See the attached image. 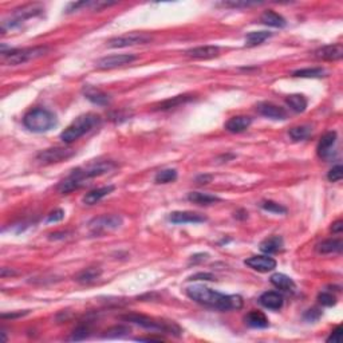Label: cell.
I'll return each mask as SVG.
<instances>
[{"instance_id": "23", "label": "cell", "mask_w": 343, "mask_h": 343, "mask_svg": "<svg viewBox=\"0 0 343 343\" xmlns=\"http://www.w3.org/2000/svg\"><path fill=\"white\" fill-rule=\"evenodd\" d=\"M245 323H247L249 327H254V329H265V327H268L269 324L268 318H267L262 311H251V313L247 314V316H245Z\"/></svg>"}, {"instance_id": "1", "label": "cell", "mask_w": 343, "mask_h": 343, "mask_svg": "<svg viewBox=\"0 0 343 343\" xmlns=\"http://www.w3.org/2000/svg\"><path fill=\"white\" fill-rule=\"evenodd\" d=\"M187 295L198 304L219 311L240 310L243 307V299L239 295H225L204 285H192L187 288Z\"/></svg>"}, {"instance_id": "48", "label": "cell", "mask_w": 343, "mask_h": 343, "mask_svg": "<svg viewBox=\"0 0 343 343\" xmlns=\"http://www.w3.org/2000/svg\"><path fill=\"white\" fill-rule=\"evenodd\" d=\"M211 180H212V176H209V174H204V176H198L197 178H196V183L208 184V183H211Z\"/></svg>"}, {"instance_id": "8", "label": "cell", "mask_w": 343, "mask_h": 343, "mask_svg": "<svg viewBox=\"0 0 343 343\" xmlns=\"http://www.w3.org/2000/svg\"><path fill=\"white\" fill-rule=\"evenodd\" d=\"M75 154L74 149H70V148H51V149H46L42 150L41 153L37 156V160L41 164H57L62 163V161H66L68 158H71Z\"/></svg>"}, {"instance_id": "9", "label": "cell", "mask_w": 343, "mask_h": 343, "mask_svg": "<svg viewBox=\"0 0 343 343\" xmlns=\"http://www.w3.org/2000/svg\"><path fill=\"white\" fill-rule=\"evenodd\" d=\"M44 7L42 4H27V6H23V7L17 8V10L14 11V14H12V19H11L10 24H2V30L4 28H14L15 26H19L23 21L26 19H30V17L38 16V15H41L43 12Z\"/></svg>"}, {"instance_id": "4", "label": "cell", "mask_w": 343, "mask_h": 343, "mask_svg": "<svg viewBox=\"0 0 343 343\" xmlns=\"http://www.w3.org/2000/svg\"><path fill=\"white\" fill-rule=\"evenodd\" d=\"M58 119L52 112L47 109H32L24 116L23 125L32 133H46L54 129Z\"/></svg>"}, {"instance_id": "14", "label": "cell", "mask_w": 343, "mask_h": 343, "mask_svg": "<svg viewBox=\"0 0 343 343\" xmlns=\"http://www.w3.org/2000/svg\"><path fill=\"white\" fill-rule=\"evenodd\" d=\"M244 263L258 272H269L276 268V262L269 256H252Z\"/></svg>"}, {"instance_id": "47", "label": "cell", "mask_w": 343, "mask_h": 343, "mask_svg": "<svg viewBox=\"0 0 343 343\" xmlns=\"http://www.w3.org/2000/svg\"><path fill=\"white\" fill-rule=\"evenodd\" d=\"M207 259H208L207 254H197V255L192 256V259H190V263H193V264H196V263L204 262V260H207Z\"/></svg>"}, {"instance_id": "24", "label": "cell", "mask_w": 343, "mask_h": 343, "mask_svg": "<svg viewBox=\"0 0 343 343\" xmlns=\"http://www.w3.org/2000/svg\"><path fill=\"white\" fill-rule=\"evenodd\" d=\"M260 21L264 24H267V26H269V27L275 28H283L285 27V24H287V22H285V19L282 15H279L278 12L271 10L263 12V15L260 16Z\"/></svg>"}, {"instance_id": "18", "label": "cell", "mask_w": 343, "mask_h": 343, "mask_svg": "<svg viewBox=\"0 0 343 343\" xmlns=\"http://www.w3.org/2000/svg\"><path fill=\"white\" fill-rule=\"evenodd\" d=\"M252 123V118L251 117L247 116H238V117H232L227 121L225 123V130L229 133H243L245 130L248 129L249 126Z\"/></svg>"}, {"instance_id": "38", "label": "cell", "mask_w": 343, "mask_h": 343, "mask_svg": "<svg viewBox=\"0 0 343 343\" xmlns=\"http://www.w3.org/2000/svg\"><path fill=\"white\" fill-rule=\"evenodd\" d=\"M129 333V329L125 326H114L112 329H109L106 331L105 336L106 338H116V336H121L123 334Z\"/></svg>"}, {"instance_id": "11", "label": "cell", "mask_w": 343, "mask_h": 343, "mask_svg": "<svg viewBox=\"0 0 343 343\" xmlns=\"http://www.w3.org/2000/svg\"><path fill=\"white\" fill-rule=\"evenodd\" d=\"M137 59L136 55L133 54H118V55H110V57H105L101 58L95 66L99 70H112V68L122 67L125 65H130L132 62Z\"/></svg>"}, {"instance_id": "15", "label": "cell", "mask_w": 343, "mask_h": 343, "mask_svg": "<svg viewBox=\"0 0 343 343\" xmlns=\"http://www.w3.org/2000/svg\"><path fill=\"white\" fill-rule=\"evenodd\" d=\"M315 57L322 61H339L343 57L342 44H329L318 48L315 51Z\"/></svg>"}, {"instance_id": "20", "label": "cell", "mask_w": 343, "mask_h": 343, "mask_svg": "<svg viewBox=\"0 0 343 343\" xmlns=\"http://www.w3.org/2000/svg\"><path fill=\"white\" fill-rule=\"evenodd\" d=\"M85 97L90 102L98 106L109 105L110 101H112V98H110L106 93H103L102 90H99V88L92 87V86H87V87L85 88Z\"/></svg>"}, {"instance_id": "27", "label": "cell", "mask_w": 343, "mask_h": 343, "mask_svg": "<svg viewBox=\"0 0 343 343\" xmlns=\"http://www.w3.org/2000/svg\"><path fill=\"white\" fill-rule=\"evenodd\" d=\"M271 283L275 285L276 288L283 290V291H294L295 290V283L290 276L284 275V274H274L269 278Z\"/></svg>"}, {"instance_id": "19", "label": "cell", "mask_w": 343, "mask_h": 343, "mask_svg": "<svg viewBox=\"0 0 343 343\" xmlns=\"http://www.w3.org/2000/svg\"><path fill=\"white\" fill-rule=\"evenodd\" d=\"M259 302L263 307L268 310H280L283 307V296L275 291H268L262 294Z\"/></svg>"}, {"instance_id": "45", "label": "cell", "mask_w": 343, "mask_h": 343, "mask_svg": "<svg viewBox=\"0 0 343 343\" xmlns=\"http://www.w3.org/2000/svg\"><path fill=\"white\" fill-rule=\"evenodd\" d=\"M28 313H30V311L26 310V311H19V313H15V314H2V318H3V319H14V318H19V316L27 315Z\"/></svg>"}, {"instance_id": "49", "label": "cell", "mask_w": 343, "mask_h": 343, "mask_svg": "<svg viewBox=\"0 0 343 343\" xmlns=\"http://www.w3.org/2000/svg\"><path fill=\"white\" fill-rule=\"evenodd\" d=\"M137 340H148V342H152V340H156V342H163V338H156V336H145V338H137Z\"/></svg>"}, {"instance_id": "12", "label": "cell", "mask_w": 343, "mask_h": 343, "mask_svg": "<svg viewBox=\"0 0 343 343\" xmlns=\"http://www.w3.org/2000/svg\"><path fill=\"white\" fill-rule=\"evenodd\" d=\"M169 220L173 224H198V223L207 221V218L200 213H194V212L177 211L170 213Z\"/></svg>"}, {"instance_id": "22", "label": "cell", "mask_w": 343, "mask_h": 343, "mask_svg": "<svg viewBox=\"0 0 343 343\" xmlns=\"http://www.w3.org/2000/svg\"><path fill=\"white\" fill-rule=\"evenodd\" d=\"M101 274H102V269L98 267H88L79 272L78 275L75 276V280L81 284H92L101 276Z\"/></svg>"}, {"instance_id": "7", "label": "cell", "mask_w": 343, "mask_h": 343, "mask_svg": "<svg viewBox=\"0 0 343 343\" xmlns=\"http://www.w3.org/2000/svg\"><path fill=\"white\" fill-rule=\"evenodd\" d=\"M152 35L146 32H130V34L121 35L110 39L107 42V46L112 48H123L129 46H137V44H146L152 42Z\"/></svg>"}, {"instance_id": "13", "label": "cell", "mask_w": 343, "mask_h": 343, "mask_svg": "<svg viewBox=\"0 0 343 343\" xmlns=\"http://www.w3.org/2000/svg\"><path fill=\"white\" fill-rule=\"evenodd\" d=\"M259 114H262L263 117L271 119H285L287 118V112L283 107L275 105L271 102H260L256 106Z\"/></svg>"}, {"instance_id": "17", "label": "cell", "mask_w": 343, "mask_h": 343, "mask_svg": "<svg viewBox=\"0 0 343 343\" xmlns=\"http://www.w3.org/2000/svg\"><path fill=\"white\" fill-rule=\"evenodd\" d=\"M336 142V133L329 132L320 138L319 143H318V154L322 158H330L333 156V148Z\"/></svg>"}, {"instance_id": "29", "label": "cell", "mask_w": 343, "mask_h": 343, "mask_svg": "<svg viewBox=\"0 0 343 343\" xmlns=\"http://www.w3.org/2000/svg\"><path fill=\"white\" fill-rule=\"evenodd\" d=\"M188 200L194 203V204H200V205H211L214 203H219L221 201L220 197L218 196H213V194L209 193H201V192H192V193L188 194Z\"/></svg>"}, {"instance_id": "26", "label": "cell", "mask_w": 343, "mask_h": 343, "mask_svg": "<svg viewBox=\"0 0 343 343\" xmlns=\"http://www.w3.org/2000/svg\"><path fill=\"white\" fill-rule=\"evenodd\" d=\"M343 243L340 239H329L316 245V251L319 254H338L342 252Z\"/></svg>"}, {"instance_id": "10", "label": "cell", "mask_w": 343, "mask_h": 343, "mask_svg": "<svg viewBox=\"0 0 343 343\" xmlns=\"http://www.w3.org/2000/svg\"><path fill=\"white\" fill-rule=\"evenodd\" d=\"M123 220L118 214H103L101 218H97L90 223V229L94 233H101V232L113 231L122 225Z\"/></svg>"}, {"instance_id": "44", "label": "cell", "mask_w": 343, "mask_h": 343, "mask_svg": "<svg viewBox=\"0 0 343 343\" xmlns=\"http://www.w3.org/2000/svg\"><path fill=\"white\" fill-rule=\"evenodd\" d=\"M340 335H342V327L338 326L326 340L327 342H340Z\"/></svg>"}, {"instance_id": "35", "label": "cell", "mask_w": 343, "mask_h": 343, "mask_svg": "<svg viewBox=\"0 0 343 343\" xmlns=\"http://www.w3.org/2000/svg\"><path fill=\"white\" fill-rule=\"evenodd\" d=\"M262 208L264 209V211L271 212V213H276V214L287 213V209H285L283 205L275 203V201H263Z\"/></svg>"}, {"instance_id": "46", "label": "cell", "mask_w": 343, "mask_h": 343, "mask_svg": "<svg viewBox=\"0 0 343 343\" xmlns=\"http://www.w3.org/2000/svg\"><path fill=\"white\" fill-rule=\"evenodd\" d=\"M331 231H333V233H340V232L343 231V221L336 220L335 223H333V225H331Z\"/></svg>"}, {"instance_id": "40", "label": "cell", "mask_w": 343, "mask_h": 343, "mask_svg": "<svg viewBox=\"0 0 343 343\" xmlns=\"http://www.w3.org/2000/svg\"><path fill=\"white\" fill-rule=\"evenodd\" d=\"M63 219H65V211L63 209H55V211H52L51 213L48 214L46 221L47 223H58V221L63 220Z\"/></svg>"}, {"instance_id": "21", "label": "cell", "mask_w": 343, "mask_h": 343, "mask_svg": "<svg viewBox=\"0 0 343 343\" xmlns=\"http://www.w3.org/2000/svg\"><path fill=\"white\" fill-rule=\"evenodd\" d=\"M113 190H114V187H113V185H107V187L97 188V189L90 190L88 193L85 194V197H83V203H85L86 205L97 204L98 201H101L103 197H106L107 194L112 193Z\"/></svg>"}, {"instance_id": "41", "label": "cell", "mask_w": 343, "mask_h": 343, "mask_svg": "<svg viewBox=\"0 0 343 343\" xmlns=\"http://www.w3.org/2000/svg\"><path fill=\"white\" fill-rule=\"evenodd\" d=\"M320 315H322V311H320V310L311 309L304 314V319H306L307 322H315V320L319 319Z\"/></svg>"}, {"instance_id": "43", "label": "cell", "mask_w": 343, "mask_h": 343, "mask_svg": "<svg viewBox=\"0 0 343 343\" xmlns=\"http://www.w3.org/2000/svg\"><path fill=\"white\" fill-rule=\"evenodd\" d=\"M188 280H214V276L208 272H198V274L190 276Z\"/></svg>"}, {"instance_id": "31", "label": "cell", "mask_w": 343, "mask_h": 343, "mask_svg": "<svg viewBox=\"0 0 343 343\" xmlns=\"http://www.w3.org/2000/svg\"><path fill=\"white\" fill-rule=\"evenodd\" d=\"M269 37H271V32H268V31H254V32H249L245 37V44L248 47H254V46L262 44Z\"/></svg>"}, {"instance_id": "5", "label": "cell", "mask_w": 343, "mask_h": 343, "mask_svg": "<svg viewBox=\"0 0 343 343\" xmlns=\"http://www.w3.org/2000/svg\"><path fill=\"white\" fill-rule=\"evenodd\" d=\"M121 319L126 320V322L134 323L138 326L143 327L148 330H157V331H164L167 334H173V335H180L181 330L173 322H164V320H157L149 316L139 315V314H128V315H122Z\"/></svg>"}, {"instance_id": "37", "label": "cell", "mask_w": 343, "mask_h": 343, "mask_svg": "<svg viewBox=\"0 0 343 343\" xmlns=\"http://www.w3.org/2000/svg\"><path fill=\"white\" fill-rule=\"evenodd\" d=\"M343 177V168L342 165H335L333 169L330 170L329 174H327V178L331 183H336V181H340Z\"/></svg>"}, {"instance_id": "32", "label": "cell", "mask_w": 343, "mask_h": 343, "mask_svg": "<svg viewBox=\"0 0 343 343\" xmlns=\"http://www.w3.org/2000/svg\"><path fill=\"white\" fill-rule=\"evenodd\" d=\"M294 77L296 78H322L324 75V70L320 67L314 68H302V70H296L294 71Z\"/></svg>"}, {"instance_id": "6", "label": "cell", "mask_w": 343, "mask_h": 343, "mask_svg": "<svg viewBox=\"0 0 343 343\" xmlns=\"http://www.w3.org/2000/svg\"><path fill=\"white\" fill-rule=\"evenodd\" d=\"M47 51H48L47 47L22 48V50H14V48H11L10 52L3 54V57L7 65L16 66V65H23V63L32 61V59L41 58V57H43Z\"/></svg>"}, {"instance_id": "25", "label": "cell", "mask_w": 343, "mask_h": 343, "mask_svg": "<svg viewBox=\"0 0 343 343\" xmlns=\"http://www.w3.org/2000/svg\"><path fill=\"white\" fill-rule=\"evenodd\" d=\"M283 248V239L280 236H271V238L265 239L260 243V251L269 255V254H276V252L282 251Z\"/></svg>"}, {"instance_id": "42", "label": "cell", "mask_w": 343, "mask_h": 343, "mask_svg": "<svg viewBox=\"0 0 343 343\" xmlns=\"http://www.w3.org/2000/svg\"><path fill=\"white\" fill-rule=\"evenodd\" d=\"M256 3H248V2H224L223 6L232 8H241V7H249V6H255Z\"/></svg>"}, {"instance_id": "36", "label": "cell", "mask_w": 343, "mask_h": 343, "mask_svg": "<svg viewBox=\"0 0 343 343\" xmlns=\"http://www.w3.org/2000/svg\"><path fill=\"white\" fill-rule=\"evenodd\" d=\"M318 300H319L322 306L326 307H331L336 303V298L333 294H330V292H320L319 295H318Z\"/></svg>"}, {"instance_id": "28", "label": "cell", "mask_w": 343, "mask_h": 343, "mask_svg": "<svg viewBox=\"0 0 343 343\" xmlns=\"http://www.w3.org/2000/svg\"><path fill=\"white\" fill-rule=\"evenodd\" d=\"M192 99H193V95H189V94L176 95V97H173V98L167 99V101L161 102L160 105H157L156 110H169V109H172V107H176V106H180V105H184V103L189 102V101H192Z\"/></svg>"}, {"instance_id": "34", "label": "cell", "mask_w": 343, "mask_h": 343, "mask_svg": "<svg viewBox=\"0 0 343 343\" xmlns=\"http://www.w3.org/2000/svg\"><path fill=\"white\" fill-rule=\"evenodd\" d=\"M177 180V170L176 169H164L160 170L154 177V181L157 184H169Z\"/></svg>"}, {"instance_id": "16", "label": "cell", "mask_w": 343, "mask_h": 343, "mask_svg": "<svg viewBox=\"0 0 343 343\" xmlns=\"http://www.w3.org/2000/svg\"><path fill=\"white\" fill-rule=\"evenodd\" d=\"M187 57L193 59H212L219 57L220 48L218 46H200V47L190 48L185 51Z\"/></svg>"}, {"instance_id": "3", "label": "cell", "mask_w": 343, "mask_h": 343, "mask_svg": "<svg viewBox=\"0 0 343 343\" xmlns=\"http://www.w3.org/2000/svg\"><path fill=\"white\" fill-rule=\"evenodd\" d=\"M101 123V117L93 113H87V114H82V116L77 117L70 125L66 128L63 132L61 133V139L66 143H71L81 138L82 136H85L86 133L93 130L94 128Z\"/></svg>"}, {"instance_id": "33", "label": "cell", "mask_w": 343, "mask_h": 343, "mask_svg": "<svg viewBox=\"0 0 343 343\" xmlns=\"http://www.w3.org/2000/svg\"><path fill=\"white\" fill-rule=\"evenodd\" d=\"M290 137H291L294 141H303V139L309 138L310 134H311V128L307 125L302 126H295L290 130Z\"/></svg>"}, {"instance_id": "2", "label": "cell", "mask_w": 343, "mask_h": 343, "mask_svg": "<svg viewBox=\"0 0 343 343\" xmlns=\"http://www.w3.org/2000/svg\"><path fill=\"white\" fill-rule=\"evenodd\" d=\"M116 168V164L113 161H99V163L92 164L86 168H79V169L73 170V173L62 181L58 185V192L62 194H67L73 190H77L86 185V181L94 177L102 176L107 173L110 170Z\"/></svg>"}, {"instance_id": "39", "label": "cell", "mask_w": 343, "mask_h": 343, "mask_svg": "<svg viewBox=\"0 0 343 343\" xmlns=\"http://www.w3.org/2000/svg\"><path fill=\"white\" fill-rule=\"evenodd\" d=\"M88 336V327L87 326H79L74 330L73 336L70 338V340H82L86 339Z\"/></svg>"}, {"instance_id": "30", "label": "cell", "mask_w": 343, "mask_h": 343, "mask_svg": "<svg viewBox=\"0 0 343 343\" xmlns=\"http://www.w3.org/2000/svg\"><path fill=\"white\" fill-rule=\"evenodd\" d=\"M285 102H287V105L296 113H303L307 107V99L306 97L302 94L288 95V97L285 98Z\"/></svg>"}]
</instances>
